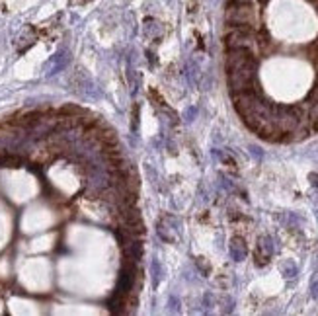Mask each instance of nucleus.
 <instances>
[{
	"mask_svg": "<svg viewBox=\"0 0 318 316\" xmlns=\"http://www.w3.org/2000/svg\"><path fill=\"white\" fill-rule=\"evenodd\" d=\"M148 98H152V100L156 102V105H166V104H164V100H162V96L158 94V92H156L154 88H152V90L148 92Z\"/></svg>",
	"mask_w": 318,
	"mask_h": 316,
	"instance_id": "obj_7",
	"label": "nucleus"
},
{
	"mask_svg": "<svg viewBox=\"0 0 318 316\" xmlns=\"http://www.w3.org/2000/svg\"><path fill=\"white\" fill-rule=\"evenodd\" d=\"M258 22L256 10L250 6V2H234L227 8V24L230 26H246L254 28Z\"/></svg>",
	"mask_w": 318,
	"mask_h": 316,
	"instance_id": "obj_3",
	"label": "nucleus"
},
{
	"mask_svg": "<svg viewBox=\"0 0 318 316\" xmlns=\"http://www.w3.org/2000/svg\"><path fill=\"white\" fill-rule=\"evenodd\" d=\"M310 289H312V297H314V298H318V279H314V283H312V287H310Z\"/></svg>",
	"mask_w": 318,
	"mask_h": 316,
	"instance_id": "obj_8",
	"label": "nucleus"
},
{
	"mask_svg": "<svg viewBox=\"0 0 318 316\" xmlns=\"http://www.w3.org/2000/svg\"><path fill=\"white\" fill-rule=\"evenodd\" d=\"M256 69H258V63L254 61V63H248L244 67L227 70V82H229L230 92L238 94V92L254 90V86H256Z\"/></svg>",
	"mask_w": 318,
	"mask_h": 316,
	"instance_id": "obj_1",
	"label": "nucleus"
},
{
	"mask_svg": "<svg viewBox=\"0 0 318 316\" xmlns=\"http://www.w3.org/2000/svg\"><path fill=\"white\" fill-rule=\"evenodd\" d=\"M308 121L312 123L314 129H318V92H316V98H314L312 104H310V109H308Z\"/></svg>",
	"mask_w": 318,
	"mask_h": 316,
	"instance_id": "obj_5",
	"label": "nucleus"
},
{
	"mask_svg": "<svg viewBox=\"0 0 318 316\" xmlns=\"http://www.w3.org/2000/svg\"><path fill=\"white\" fill-rule=\"evenodd\" d=\"M227 49H248L254 51L260 45V37L254 34L252 28L246 26H232L229 34L225 35Z\"/></svg>",
	"mask_w": 318,
	"mask_h": 316,
	"instance_id": "obj_2",
	"label": "nucleus"
},
{
	"mask_svg": "<svg viewBox=\"0 0 318 316\" xmlns=\"http://www.w3.org/2000/svg\"><path fill=\"white\" fill-rule=\"evenodd\" d=\"M246 254H248V250H246L244 240L242 238H232L230 240V256H232V260L234 262H242L246 258Z\"/></svg>",
	"mask_w": 318,
	"mask_h": 316,
	"instance_id": "obj_4",
	"label": "nucleus"
},
{
	"mask_svg": "<svg viewBox=\"0 0 318 316\" xmlns=\"http://www.w3.org/2000/svg\"><path fill=\"white\" fill-rule=\"evenodd\" d=\"M283 273H285L287 279H291V277L297 275V267H295L291 262H287V263H283Z\"/></svg>",
	"mask_w": 318,
	"mask_h": 316,
	"instance_id": "obj_6",
	"label": "nucleus"
}]
</instances>
